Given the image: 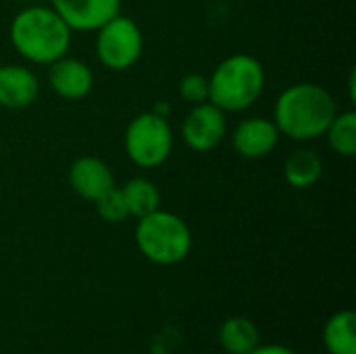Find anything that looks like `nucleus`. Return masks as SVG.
Returning <instances> with one entry per match:
<instances>
[{"label": "nucleus", "mask_w": 356, "mask_h": 354, "mask_svg": "<svg viewBox=\"0 0 356 354\" xmlns=\"http://www.w3.org/2000/svg\"><path fill=\"white\" fill-rule=\"evenodd\" d=\"M119 190L125 200L129 217L140 219V217L161 209V192L154 186V182H150L148 177H142V175L131 177L123 186H119Z\"/></svg>", "instance_id": "16"}, {"label": "nucleus", "mask_w": 356, "mask_h": 354, "mask_svg": "<svg viewBox=\"0 0 356 354\" xmlns=\"http://www.w3.org/2000/svg\"><path fill=\"white\" fill-rule=\"evenodd\" d=\"M219 344L227 354H248L261 344L259 328L248 317H229L219 328Z\"/></svg>", "instance_id": "14"}, {"label": "nucleus", "mask_w": 356, "mask_h": 354, "mask_svg": "<svg viewBox=\"0 0 356 354\" xmlns=\"http://www.w3.org/2000/svg\"><path fill=\"white\" fill-rule=\"evenodd\" d=\"M94 207H96L98 217H100L102 221H106V223H121V221H125V219L129 217L119 186L113 188L111 192H106L102 198H98V200L94 202Z\"/></svg>", "instance_id": "18"}, {"label": "nucleus", "mask_w": 356, "mask_h": 354, "mask_svg": "<svg viewBox=\"0 0 356 354\" xmlns=\"http://www.w3.org/2000/svg\"><path fill=\"white\" fill-rule=\"evenodd\" d=\"M134 240L138 250L154 265L171 267L188 259L192 250L190 225L175 213L156 209L138 219Z\"/></svg>", "instance_id": "4"}, {"label": "nucleus", "mask_w": 356, "mask_h": 354, "mask_svg": "<svg viewBox=\"0 0 356 354\" xmlns=\"http://www.w3.org/2000/svg\"><path fill=\"white\" fill-rule=\"evenodd\" d=\"M127 159L140 169H156L173 152V129L167 117L146 111L136 115L123 134Z\"/></svg>", "instance_id": "5"}, {"label": "nucleus", "mask_w": 356, "mask_h": 354, "mask_svg": "<svg viewBox=\"0 0 356 354\" xmlns=\"http://www.w3.org/2000/svg\"><path fill=\"white\" fill-rule=\"evenodd\" d=\"M280 129L273 119L248 117L240 121L232 131V148L238 156L257 161L271 154L280 144Z\"/></svg>", "instance_id": "9"}, {"label": "nucleus", "mask_w": 356, "mask_h": 354, "mask_svg": "<svg viewBox=\"0 0 356 354\" xmlns=\"http://www.w3.org/2000/svg\"><path fill=\"white\" fill-rule=\"evenodd\" d=\"M338 113L336 98L319 83L300 81L280 92L273 106V123L294 142H311L325 134Z\"/></svg>", "instance_id": "1"}, {"label": "nucleus", "mask_w": 356, "mask_h": 354, "mask_svg": "<svg viewBox=\"0 0 356 354\" xmlns=\"http://www.w3.org/2000/svg\"><path fill=\"white\" fill-rule=\"evenodd\" d=\"M40 96V79L25 65H0V106L19 111L31 106Z\"/></svg>", "instance_id": "12"}, {"label": "nucleus", "mask_w": 356, "mask_h": 354, "mask_svg": "<svg viewBox=\"0 0 356 354\" xmlns=\"http://www.w3.org/2000/svg\"><path fill=\"white\" fill-rule=\"evenodd\" d=\"M248 354H296L292 348L284 346V344H259L257 348H252Z\"/></svg>", "instance_id": "20"}, {"label": "nucleus", "mask_w": 356, "mask_h": 354, "mask_svg": "<svg viewBox=\"0 0 356 354\" xmlns=\"http://www.w3.org/2000/svg\"><path fill=\"white\" fill-rule=\"evenodd\" d=\"M323 346L330 354H356V315L350 309L338 311L325 321Z\"/></svg>", "instance_id": "15"}, {"label": "nucleus", "mask_w": 356, "mask_h": 354, "mask_svg": "<svg viewBox=\"0 0 356 354\" xmlns=\"http://www.w3.org/2000/svg\"><path fill=\"white\" fill-rule=\"evenodd\" d=\"M179 96L188 104L209 102V77L202 73H188L179 81Z\"/></svg>", "instance_id": "19"}, {"label": "nucleus", "mask_w": 356, "mask_h": 354, "mask_svg": "<svg viewBox=\"0 0 356 354\" xmlns=\"http://www.w3.org/2000/svg\"><path fill=\"white\" fill-rule=\"evenodd\" d=\"M330 148L340 156H355L356 154V113L338 111L332 123L327 125L325 134Z\"/></svg>", "instance_id": "17"}, {"label": "nucleus", "mask_w": 356, "mask_h": 354, "mask_svg": "<svg viewBox=\"0 0 356 354\" xmlns=\"http://www.w3.org/2000/svg\"><path fill=\"white\" fill-rule=\"evenodd\" d=\"M48 86L63 100H81L94 88V71L88 63L75 56H60L48 65Z\"/></svg>", "instance_id": "10"}, {"label": "nucleus", "mask_w": 356, "mask_h": 354, "mask_svg": "<svg viewBox=\"0 0 356 354\" xmlns=\"http://www.w3.org/2000/svg\"><path fill=\"white\" fill-rule=\"evenodd\" d=\"M13 48L27 63L50 65L69 54L73 31L60 15L48 4L23 6L8 25Z\"/></svg>", "instance_id": "2"}, {"label": "nucleus", "mask_w": 356, "mask_h": 354, "mask_svg": "<svg viewBox=\"0 0 356 354\" xmlns=\"http://www.w3.org/2000/svg\"><path fill=\"white\" fill-rule=\"evenodd\" d=\"M227 113L213 102L194 104L181 121V140L194 152L215 150L227 136Z\"/></svg>", "instance_id": "7"}, {"label": "nucleus", "mask_w": 356, "mask_h": 354, "mask_svg": "<svg viewBox=\"0 0 356 354\" xmlns=\"http://www.w3.org/2000/svg\"><path fill=\"white\" fill-rule=\"evenodd\" d=\"M265 67L248 52L225 56L209 75V102L223 113H244L265 92Z\"/></svg>", "instance_id": "3"}, {"label": "nucleus", "mask_w": 356, "mask_h": 354, "mask_svg": "<svg viewBox=\"0 0 356 354\" xmlns=\"http://www.w3.org/2000/svg\"><path fill=\"white\" fill-rule=\"evenodd\" d=\"M323 159L315 150L298 148L284 163V179L294 190H307L323 177Z\"/></svg>", "instance_id": "13"}, {"label": "nucleus", "mask_w": 356, "mask_h": 354, "mask_svg": "<svg viewBox=\"0 0 356 354\" xmlns=\"http://www.w3.org/2000/svg\"><path fill=\"white\" fill-rule=\"evenodd\" d=\"M144 52V33L140 25L127 17L117 15L96 29V56L108 71L131 69Z\"/></svg>", "instance_id": "6"}, {"label": "nucleus", "mask_w": 356, "mask_h": 354, "mask_svg": "<svg viewBox=\"0 0 356 354\" xmlns=\"http://www.w3.org/2000/svg\"><path fill=\"white\" fill-rule=\"evenodd\" d=\"M71 31H96L121 13V0H50Z\"/></svg>", "instance_id": "11"}, {"label": "nucleus", "mask_w": 356, "mask_h": 354, "mask_svg": "<svg viewBox=\"0 0 356 354\" xmlns=\"http://www.w3.org/2000/svg\"><path fill=\"white\" fill-rule=\"evenodd\" d=\"M67 182L71 190L88 202H96L106 192L117 188V179L111 165L100 156L92 154L79 156L71 163L67 171Z\"/></svg>", "instance_id": "8"}, {"label": "nucleus", "mask_w": 356, "mask_h": 354, "mask_svg": "<svg viewBox=\"0 0 356 354\" xmlns=\"http://www.w3.org/2000/svg\"><path fill=\"white\" fill-rule=\"evenodd\" d=\"M152 111H154L156 115L169 117V111H171V106H169V104H167L165 100H161V102H156V104H154V108H152Z\"/></svg>", "instance_id": "21"}]
</instances>
